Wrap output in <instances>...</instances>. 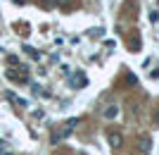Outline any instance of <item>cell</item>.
Wrapping results in <instances>:
<instances>
[{"mask_svg": "<svg viewBox=\"0 0 159 155\" xmlns=\"http://www.w3.org/2000/svg\"><path fill=\"white\" fill-rule=\"evenodd\" d=\"M150 79H159V67H157V69H152V72H150Z\"/></svg>", "mask_w": 159, "mask_h": 155, "instance_id": "cell-8", "label": "cell"}, {"mask_svg": "<svg viewBox=\"0 0 159 155\" xmlns=\"http://www.w3.org/2000/svg\"><path fill=\"white\" fill-rule=\"evenodd\" d=\"M119 117V105H107L105 108V119H116Z\"/></svg>", "mask_w": 159, "mask_h": 155, "instance_id": "cell-3", "label": "cell"}, {"mask_svg": "<svg viewBox=\"0 0 159 155\" xmlns=\"http://www.w3.org/2000/svg\"><path fill=\"white\" fill-rule=\"evenodd\" d=\"M69 86L71 88H86L88 86V76H86V72H74L71 74V81H69Z\"/></svg>", "mask_w": 159, "mask_h": 155, "instance_id": "cell-1", "label": "cell"}, {"mask_svg": "<svg viewBox=\"0 0 159 155\" xmlns=\"http://www.w3.org/2000/svg\"><path fill=\"white\" fill-rule=\"evenodd\" d=\"M33 117H36V119H43V117H45V112H43V110H36V112H33Z\"/></svg>", "mask_w": 159, "mask_h": 155, "instance_id": "cell-7", "label": "cell"}, {"mask_svg": "<svg viewBox=\"0 0 159 155\" xmlns=\"http://www.w3.org/2000/svg\"><path fill=\"white\" fill-rule=\"evenodd\" d=\"M121 143H124L121 134H109V146H112L114 150H119V148H121Z\"/></svg>", "mask_w": 159, "mask_h": 155, "instance_id": "cell-4", "label": "cell"}, {"mask_svg": "<svg viewBox=\"0 0 159 155\" xmlns=\"http://www.w3.org/2000/svg\"><path fill=\"white\" fill-rule=\"evenodd\" d=\"M138 150L140 153H152V138H150V136H140L138 138Z\"/></svg>", "mask_w": 159, "mask_h": 155, "instance_id": "cell-2", "label": "cell"}, {"mask_svg": "<svg viewBox=\"0 0 159 155\" xmlns=\"http://www.w3.org/2000/svg\"><path fill=\"white\" fill-rule=\"evenodd\" d=\"M147 19L152 22V24H159V10H150V12H147Z\"/></svg>", "mask_w": 159, "mask_h": 155, "instance_id": "cell-5", "label": "cell"}, {"mask_svg": "<svg viewBox=\"0 0 159 155\" xmlns=\"http://www.w3.org/2000/svg\"><path fill=\"white\" fill-rule=\"evenodd\" d=\"M157 124H159V115H157Z\"/></svg>", "mask_w": 159, "mask_h": 155, "instance_id": "cell-10", "label": "cell"}, {"mask_svg": "<svg viewBox=\"0 0 159 155\" xmlns=\"http://www.w3.org/2000/svg\"><path fill=\"white\" fill-rule=\"evenodd\" d=\"M57 2H60L62 7H69V2H71V0H57Z\"/></svg>", "mask_w": 159, "mask_h": 155, "instance_id": "cell-9", "label": "cell"}, {"mask_svg": "<svg viewBox=\"0 0 159 155\" xmlns=\"http://www.w3.org/2000/svg\"><path fill=\"white\" fill-rule=\"evenodd\" d=\"M24 53H26V55H31V57H36V60L40 57V53H38V50H33L31 46H24Z\"/></svg>", "mask_w": 159, "mask_h": 155, "instance_id": "cell-6", "label": "cell"}]
</instances>
